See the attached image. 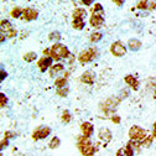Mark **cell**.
Segmentation results:
<instances>
[{"instance_id": "obj_1", "label": "cell", "mask_w": 156, "mask_h": 156, "mask_svg": "<svg viewBox=\"0 0 156 156\" xmlns=\"http://www.w3.org/2000/svg\"><path fill=\"white\" fill-rule=\"evenodd\" d=\"M89 24L93 27H101L104 24V10L101 4H94L92 8V16L89 19Z\"/></svg>"}, {"instance_id": "obj_2", "label": "cell", "mask_w": 156, "mask_h": 156, "mask_svg": "<svg viewBox=\"0 0 156 156\" xmlns=\"http://www.w3.org/2000/svg\"><path fill=\"white\" fill-rule=\"evenodd\" d=\"M77 147L81 151V154L83 156H93L95 152V147L92 144V141L89 140V138L87 136H80L77 140Z\"/></svg>"}, {"instance_id": "obj_3", "label": "cell", "mask_w": 156, "mask_h": 156, "mask_svg": "<svg viewBox=\"0 0 156 156\" xmlns=\"http://www.w3.org/2000/svg\"><path fill=\"white\" fill-rule=\"evenodd\" d=\"M50 51H51L52 60H55V61H60L61 58H68L71 56L67 46H65L63 44H53L51 46Z\"/></svg>"}, {"instance_id": "obj_4", "label": "cell", "mask_w": 156, "mask_h": 156, "mask_svg": "<svg viewBox=\"0 0 156 156\" xmlns=\"http://www.w3.org/2000/svg\"><path fill=\"white\" fill-rule=\"evenodd\" d=\"M86 15H87V11L83 8H77L72 12V17H73L72 26H73V29L82 30L84 27V17H86Z\"/></svg>"}, {"instance_id": "obj_5", "label": "cell", "mask_w": 156, "mask_h": 156, "mask_svg": "<svg viewBox=\"0 0 156 156\" xmlns=\"http://www.w3.org/2000/svg\"><path fill=\"white\" fill-rule=\"evenodd\" d=\"M120 102H122V99L118 98V97H110V98H108L104 103H101V109L105 114L112 115L116 110V108H118V105L120 104Z\"/></svg>"}, {"instance_id": "obj_6", "label": "cell", "mask_w": 156, "mask_h": 156, "mask_svg": "<svg viewBox=\"0 0 156 156\" xmlns=\"http://www.w3.org/2000/svg\"><path fill=\"white\" fill-rule=\"evenodd\" d=\"M129 138L130 140H134V141H144L146 138H147V135H146V130H144L143 128L138 126V125H133L130 129H129Z\"/></svg>"}, {"instance_id": "obj_7", "label": "cell", "mask_w": 156, "mask_h": 156, "mask_svg": "<svg viewBox=\"0 0 156 156\" xmlns=\"http://www.w3.org/2000/svg\"><path fill=\"white\" fill-rule=\"evenodd\" d=\"M97 56V48L95 47H89L86 51H82L80 55H78V61H80L81 65L92 62Z\"/></svg>"}, {"instance_id": "obj_8", "label": "cell", "mask_w": 156, "mask_h": 156, "mask_svg": "<svg viewBox=\"0 0 156 156\" xmlns=\"http://www.w3.org/2000/svg\"><path fill=\"white\" fill-rule=\"evenodd\" d=\"M50 134H51V128H48V126H38L32 133V140L37 141V140L46 139Z\"/></svg>"}, {"instance_id": "obj_9", "label": "cell", "mask_w": 156, "mask_h": 156, "mask_svg": "<svg viewBox=\"0 0 156 156\" xmlns=\"http://www.w3.org/2000/svg\"><path fill=\"white\" fill-rule=\"evenodd\" d=\"M110 52H112V55H114L115 57H122V56L125 55L126 47H125L120 41H115V42H113L112 46H110Z\"/></svg>"}, {"instance_id": "obj_10", "label": "cell", "mask_w": 156, "mask_h": 156, "mask_svg": "<svg viewBox=\"0 0 156 156\" xmlns=\"http://www.w3.org/2000/svg\"><path fill=\"white\" fill-rule=\"evenodd\" d=\"M52 57H46V56H44L42 58H40L38 60V62H37V67H38V69H40L41 72H45V71H47L48 68H51L52 67Z\"/></svg>"}, {"instance_id": "obj_11", "label": "cell", "mask_w": 156, "mask_h": 156, "mask_svg": "<svg viewBox=\"0 0 156 156\" xmlns=\"http://www.w3.org/2000/svg\"><path fill=\"white\" fill-rule=\"evenodd\" d=\"M37 15H38V12H37L35 9H32V8H26V9H24V11H23L21 19H24L25 21H32V20H36V19H37Z\"/></svg>"}, {"instance_id": "obj_12", "label": "cell", "mask_w": 156, "mask_h": 156, "mask_svg": "<svg viewBox=\"0 0 156 156\" xmlns=\"http://www.w3.org/2000/svg\"><path fill=\"white\" fill-rule=\"evenodd\" d=\"M81 81H82L83 83H86V84H89V86L93 84L94 81H95V73H94L93 71H90V69L83 72L82 76H81Z\"/></svg>"}, {"instance_id": "obj_13", "label": "cell", "mask_w": 156, "mask_h": 156, "mask_svg": "<svg viewBox=\"0 0 156 156\" xmlns=\"http://www.w3.org/2000/svg\"><path fill=\"white\" fill-rule=\"evenodd\" d=\"M98 136L104 144H107L112 140V131L108 128H101L98 131Z\"/></svg>"}, {"instance_id": "obj_14", "label": "cell", "mask_w": 156, "mask_h": 156, "mask_svg": "<svg viewBox=\"0 0 156 156\" xmlns=\"http://www.w3.org/2000/svg\"><path fill=\"white\" fill-rule=\"evenodd\" d=\"M124 82H125L130 88H133L134 90H136V89L139 88V81L136 80L134 76H131V74H126V76L124 77Z\"/></svg>"}, {"instance_id": "obj_15", "label": "cell", "mask_w": 156, "mask_h": 156, "mask_svg": "<svg viewBox=\"0 0 156 156\" xmlns=\"http://www.w3.org/2000/svg\"><path fill=\"white\" fill-rule=\"evenodd\" d=\"M81 130H82L83 136L90 138V135H92V134H93V131H94V128H93V125H92L90 123L84 122V123H82V124H81Z\"/></svg>"}, {"instance_id": "obj_16", "label": "cell", "mask_w": 156, "mask_h": 156, "mask_svg": "<svg viewBox=\"0 0 156 156\" xmlns=\"http://www.w3.org/2000/svg\"><path fill=\"white\" fill-rule=\"evenodd\" d=\"M128 46H129V50H131V51H138L141 48L143 44H141V41L138 40V38H130L129 42H128Z\"/></svg>"}, {"instance_id": "obj_17", "label": "cell", "mask_w": 156, "mask_h": 156, "mask_svg": "<svg viewBox=\"0 0 156 156\" xmlns=\"http://www.w3.org/2000/svg\"><path fill=\"white\" fill-rule=\"evenodd\" d=\"M63 69H65V66H63V65L57 63V65H55V66H52V67L50 68V76H51V77H55V76H57V73L62 72Z\"/></svg>"}, {"instance_id": "obj_18", "label": "cell", "mask_w": 156, "mask_h": 156, "mask_svg": "<svg viewBox=\"0 0 156 156\" xmlns=\"http://www.w3.org/2000/svg\"><path fill=\"white\" fill-rule=\"evenodd\" d=\"M66 84H67V77H58L55 80V86L57 87V89L65 88Z\"/></svg>"}, {"instance_id": "obj_19", "label": "cell", "mask_w": 156, "mask_h": 156, "mask_svg": "<svg viewBox=\"0 0 156 156\" xmlns=\"http://www.w3.org/2000/svg\"><path fill=\"white\" fill-rule=\"evenodd\" d=\"M23 11H24V9L19 8V6H15V8H12V9H11V11H10V15H11V17H14V19H17V17H21V15H23Z\"/></svg>"}, {"instance_id": "obj_20", "label": "cell", "mask_w": 156, "mask_h": 156, "mask_svg": "<svg viewBox=\"0 0 156 156\" xmlns=\"http://www.w3.org/2000/svg\"><path fill=\"white\" fill-rule=\"evenodd\" d=\"M0 25H2V31H3V32L5 31V34L9 32L10 30H12V25H11V23H10L9 20H2Z\"/></svg>"}, {"instance_id": "obj_21", "label": "cell", "mask_w": 156, "mask_h": 156, "mask_svg": "<svg viewBox=\"0 0 156 156\" xmlns=\"http://www.w3.org/2000/svg\"><path fill=\"white\" fill-rule=\"evenodd\" d=\"M60 145H61V140H60V138H57V136H53V138L51 139V141L48 143L50 149H57Z\"/></svg>"}, {"instance_id": "obj_22", "label": "cell", "mask_w": 156, "mask_h": 156, "mask_svg": "<svg viewBox=\"0 0 156 156\" xmlns=\"http://www.w3.org/2000/svg\"><path fill=\"white\" fill-rule=\"evenodd\" d=\"M71 119H72V115H71L69 110H63V113L61 115V122L65 124H68L71 122Z\"/></svg>"}, {"instance_id": "obj_23", "label": "cell", "mask_w": 156, "mask_h": 156, "mask_svg": "<svg viewBox=\"0 0 156 156\" xmlns=\"http://www.w3.org/2000/svg\"><path fill=\"white\" fill-rule=\"evenodd\" d=\"M36 58H37L36 52H27V53L24 55V61L25 62H34Z\"/></svg>"}, {"instance_id": "obj_24", "label": "cell", "mask_w": 156, "mask_h": 156, "mask_svg": "<svg viewBox=\"0 0 156 156\" xmlns=\"http://www.w3.org/2000/svg\"><path fill=\"white\" fill-rule=\"evenodd\" d=\"M102 37H103V35H102L101 32H94V34H92V35H90L89 40H90V42L95 44V42H99V41L102 40Z\"/></svg>"}, {"instance_id": "obj_25", "label": "cell", "mask_w": 156, "mask_h": 156, "mask_svg": "<svg viewBox=\"0 0 156 156\" xmlns=\"http://www.w3.org/2000/svg\"><path fill=\"white\" fill-rule=\"evenodd\" d=\"M152 140H154V136H152V135H149L144 141H141V146H143V147H150Z\"/></svg>"}, {"instance_id": "obj_26", "label": "cell", "mask_w": 156, "mask_h": 156, "mask_svg": "<svg viewBox=\"0 0 156 156\" xmlns=\"http://www.w3.org/2000/svg\"><path fill=\"white\" fill-rule=\"evenodd\" d=\"M48 38H50L51 41H58L61 38V35H60V32H58V31H55V32H51Z\"/></svg>"}, {"instance_id": "obj_27", "label": "cell", "mask_w": 156, "mask_h": 156, "mask_svg": "<svg viewBox=\"0 0 156 156\" xmlns=\"http://www.w3.org/2000/svg\"><path fill=\"white\" fill-rule=\"evenodd\" d=\"M17 136V134L15 133V131H11V130H6L5 133H4V138L5 139H12V138H16Z\"/></svg>"}, {"instance_id": "obj_28", "label": "cell", "mask_w": 156, "mask_h": 156, "mask_svg": "<svg viewBox=\"0 0 156 156\" xmlns=\"http://www.w3.org/2000/svg\"><path fill=\"white\" fill-rule=\"evenodd\" d=\"M149 2H146V0H144V2H139L138 4H136V8L140 9V10H146L149 9Z\"/></svg>"}, {"instance_id": "obj_29", "label": "cell", "mask_w": 156, "mask_h": 156, "mask_svg": "<svg viewBox=\"0 0 156 156\" xmlns=\"http://www.w3.org/2000/svg\"><path fill=\"white\" fill-rule=\"evenodd\" d=\"M68 88L67 87H65V88H61V89H57V92H56V94L57 95H60V97H66L67 94H68Z\"/></svg>"}, {"instance_id": "obj_30", "label": "cell", "mask_w": 156, "mask_h": 156, "mask_svg": "<svg viewBox=\"0 0 156 156\" xmlns=\"http://www.w3.org/2000/svg\"><path fill=\"white\" fill-rule=\"evenodd\" d=\"M6 103H8V98L5 97V94L4 93H0V107L4 108L6 105Z\"/></svg>"}, {"instance_id": "obj_31", "label": "cell", "mask_w": 156, "mask_h": 156, "mask_svg": "<svg viewBox=\"0 0 156 156\" xmlns=\"http://www.w3.org/2000/svg\"><path fill=\"white\" fill-rule=\"evenodd\" d=\"M5 35H6V37H8V38H12V37H15V36L17 35V32H16V30H15V29H12V30H10L9 32H6Z\"/></svg>"}, {"instance_id": "obj_32", "label": "cell", "mask_w": 156, "mask_h": 156, "mask_svg": "<svg viewBox=\"0 0 156 156\" xmlns=\"http://www.w3.org/2000/svg\"><path fill=\"white\" fill-rule=\"evenodd\" d=\"M112 122L114 123V124H119L120 123V116L119 115H114V116H112Z\"/></svg>"}, {"instance_id": "obj_33", "label": "cell", "mask_w": 156, "mask_h": 156, "mask_svg": "<svg viewBox=\"0 0 156 156\" xmlns=\"http://www.w3.org/2000/svg\"><path fill=\"white\" fill-rule=\"evenodd\" d=\"M115 156H125V154H124V147H122V149H119L118 151H116V155Z\"/></svg>"}, {"instance_id": "obj_34", "label": "cell", "mask_w": 156, "mask_h": 156, "mask_svg": "<svg viewBox=\"0 0 156 156\" xmlns=\"http://www.w3.org/2000/svg\"><path fill=\"white\" fill-rule=\"evenodd\" d=\"M8 146V139H5V138H3V140H2V149H4V147H6Z\"/></svg>"}, {"instance_id": "obj_35", "label": "cell", "mask_w": 156, "mask_h": 156, "mask_svg": "<svg viewBox=\"0 0 156 156\" xmlns=\"http://www.w3.org/2000/svg\"><path fill=\"white\" fill-rule=\"evenodd\" d=\"M6 72H4V69H2V77H0V81H4V78H6Z\"/></svg>"}, {"instance_id": "obj_36", "label": "cell", "mask_w": 156, "mask_h": 156, "mask_svg": "<svg viewBox=\"0 0 156 156\" xmlns=\"http://www.w3.org/2000/svg\"><path fill=\"white\" fill-rule=\"evenodd\" d=\"M152 136L156 139V122L154 123V128H152Z\"/></svg>"}, {"instance_id": "obj_37", "label": "cell", "mask_w": 156, "mask_h": 156, "mask_svg": "<svg viewBox=\"0 0 156 156\" xmlns=\"http://www.w3.org/2000/svg\"><path fill=\"white\" fill-rule=\"evenodd\" d=\"M82 4L83 5H92L93 2H92V0H86V2H82Z\"/></svg>"}, {"instance_id": "obj_38", "label": "cell", "mask_w": 156, "mask_h": 156, "mask_svg": "<svg viewBox=\"0 0 156 156\" xmlns=\"http://www.w3.org/2000/svg\"><path fill=\"white\" fill-rule=\"evenodd\" d=\"M114 4H115V5H118V6H120V5H123V4H124V2H120V0H115Z\"/></svg>"}, {"instance_id": "obj_39", "label": "cell", "mask_w": 156, "mask_h": 156, "mask_svg": "<svg viewBox=\"0 0 156 156\" xmlns=\"http://www.w3.org/2000/svg\"><path fill=\"white\" fill-rule=\"evenodd\" d=\"M5 36H6V35H5V34L2 31V42H4V40H5Z\"/></svg>"}, {"instance_id": "obj_40", "label": "cell", "mask_w": 156, "mask_h": 156, "mask_svg": "<svg viewBox=\"0 0 156 156\" xmlns=\"http://www.w3.org/2000/svg\"><path fill=\"white\" fill-rule=\"evenodd\" d=\"M154 97H155V98H156V88H155V95H154Z\"/></svg>"}]
</instances>
